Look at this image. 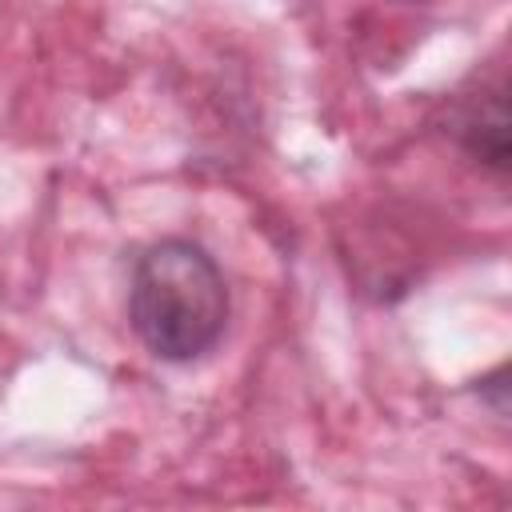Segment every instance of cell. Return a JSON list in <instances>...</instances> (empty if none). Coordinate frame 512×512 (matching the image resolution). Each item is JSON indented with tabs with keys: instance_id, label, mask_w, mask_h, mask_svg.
<instances>
[{
	"instance_id": "1",
	"label": "cell",
	"mask_w": 512,
	"mask_h": 512,
	"mask_svg": "<svg viewBox=\"0 0 512 512\" xmlns=\"http://www.w3.org/2000/svg\"><path fill=\"white\" fill-rule=\"evenodd\" d=\"M128 316L152 356H204L228 324V288L216 260L188 240L152 244L132 272Z\"/></svg>"
}]
</instances>
